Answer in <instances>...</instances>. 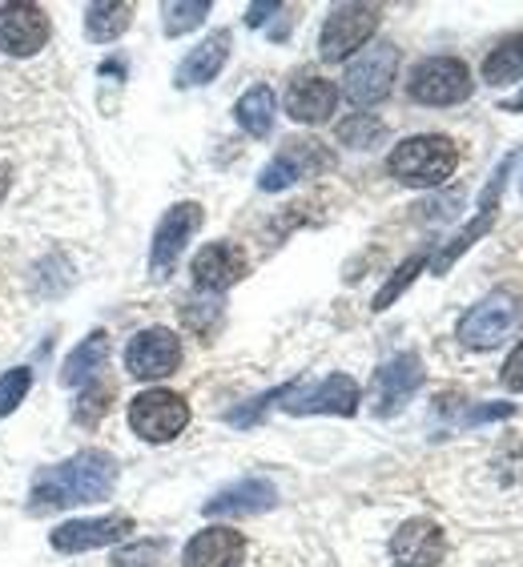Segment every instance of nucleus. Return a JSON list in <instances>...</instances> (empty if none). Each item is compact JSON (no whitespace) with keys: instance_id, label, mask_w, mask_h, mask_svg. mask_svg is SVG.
I'll return each instance as SVG.
<instances>
[{"instance_id":"f257e3e1","label":"nucleus","mask_w":523,"mask_h":567,"mask_svg":"<svg viewBox=\"0 0 523 567\" xmlns=\"http://www.w3.org/2000/svg\"><path fill=\"white\" fill-rule=\"evenodd\" d=\"M117 487V458L110 451H81V455L41 471L29 492V512H61L76 503H101L110 499Z\"/></svg>"},{"instance_id":"f03ea898","label":"nucleus","mask_w":523,"mask_h":567,"mask_svg":"<svg viewBox=\"0 0 523 567\" xmlns=\"http://www.w3.org/2000/svg\"><path fill=\"white\" fill-rule=\"evenodd\" d=\"M459 165V150L451 137L443 133H419V137H407L391 150L387 157V169H391L394 182L414 189H431L443 186Z\"/></svg>"},{"instance_id":"7ed1b4c3","label":"nucleus","mask_w":523,"mask_h":567,"mask_svg":"<svg viewBox=\"0 0 523 567\" xmlns=\"http://www.w3.org/2000/svg\"><path fill=\"white\" fill-rule=\"evenodd\" d=\"M523 322V302L512 290H491L488 298L471 306L468 315L459 318L455 339L468 350H495L500 342H507Z\"/></svg>"},{"instance_id":"20e7f679","label":"nucleus","mask_w":523,"mask_h":567,"mask_svg":"<svg viewBox=\"0 0 523 567\" xmlns=\"http://www.w3.org/2000/svg\"><path fill=\"white\" fill-rule=\"evenodd\" d=\"M407 93L419 105H459L471 97V69L459 56H427L414 65Z\"/></svg>"},{"instance_id":"39448f33","label":"nucleus","mask_w":523,"mask_h":567,"mask_svg":"<svg viewBox=\"0 0 523 567\" xmlns=\"http://www.w3.org/2000/svg\"><path fill=\"white\" fill-rule=\"evenodd\" d=\"M394 73H399V49H394L391 41H379V44H371V49H362L347 65L342 93H347L355 105H379V101L391 93Z\"/></svg>"},{"instance_id":"423d86ee","label":"nucleus","mask_w":523,"mask_h":567,"mask_svg":"<svg viewBox=\"0 0 523 567\" xmlns=\"http://www.w3.org/2000/svg\"><path fill=\"white\" fill-rule=\"evenodd\" d=\"M130 426L145 443H170L189 426V403L174 391H142L130 403Z\"/></svg>"},{"instance_id":"0eeeda50","label":"nucleus","mask_w":523,"mask_h":567,"mask_svg":"<svg viewBox=\"0 0 523 567\" xmlns=\"http://www.w3.org/2000/svg\"><path fill=\"white\" fill-rule=\"evenodd\" d=\"M379 21H382L379 4H338V9H330L327 24H322V37H318L322 61H347L355 49H362V44L371 41Z\"/></svg>"},{"instance_id":"6e6552de","label":"nucleus","mask_w":523,"mask_h":567,"mask_svg":"<svg viewBox=\"0 0 523 567\" xmlns=\"http://www.w3.org/2000/svg\"><path fill=\"white\" fill-rule=\"evenodd\" d=\"M515 162H520V150L507 153V157H503V162H500V169L491 174L488 189H483V197H480V214H475V218H471L468 226L459 229L455 238H451L448 246H443V250L435 254V274H448L451 266H455L459 258H463V254H468L471 246H475V241H480L483 234H488V229L495 226V209H500L503 182H507V174H512V165H515Z\"/></svg>"},{"instance_id":"1a4fd4ad","label":"nucleus","mask_w":523,"mask_h":567,"mask_svg":"<svg viewBox=\"0 0 523 567\" xmlns=\"http://www.w3.org/2000/svg\"><path fill=\"white\" fill-rule=\"evenodd\" d=\"M197 226H202V206H197V202H177V206L157 221L153 246H150L153 278H170V270L177 266V258L186 250V241L197 234Z\"/></svg>"},{"instance_id":"9d476101","label":"nucleus","mask_w":523,"mask_h":567,"mask_svg":"<svg viewBox=\"0 0 523 567\" xmlns=\"http://www.w3.org/2000/svg\"><path fill=\"white\" fill-rule=\"evenodd\" d=\"M53 33L49 12L33 0H17V4H0V53L9 56H33L44 49Z\"/></svg>"},{"instance_id":"9b49d317","label":"nucleus","mask_w":523,"mask_h":567,"mask_svg":"<svg viewBox=\"0 0 523 567\" xmlns=\"http://www.w3.org/2000/svg\"><path fill=\"white\" fill-rule=\"evenodd\" d=\"M125 367L133 379H170L182 367V339L165 327L142 330L125 347Z\"/></svg>"},{"instance_id":"f8f14e48","label":"nucleus","mask_w":523,"mask_h":567,"mask_svg":"<svg viewBox=\"0 0 523 567\" xmlns=\"http://www.w3.org/2000/svg\"><path fill=\"white\" fill-rule=\"evenodd\" d=\"M286 411L290 415H355L359 411V382L350 374H330L310 391H295L286 394Z\"/></svg>"},{"instance_id":"ddd939ff","label":"nucleus","mask_w":523,"mask_h":567,"mask_svg":"<svg viewBox=\"0 0 523 567\" xmlns=\"http://www.w3.org/2000/svg\"><path fill=\"white\" fill-rule=\"evenodd\" d=\"M419 386H423V362H419V354L407 350V354L387 359L375 371V415L387 419L394 411H403V403Z\"/></svg>"},{"instance_id":"4468645a","label":"nucleus","mask_w":523,"mask_h":567,"mask_svg":"<svg viewBox=\"0 0 523 567\" xmlns=\"http://www.w3.org/2000/svg\"><path fill=\"white\" fill-rule=\"evenodd\" d=\"M330 165V153L322 150L318 142H306V137H295V142H286V150L278 157L266 162V169L258 174V186L266 194H278V189L295 186L298 177L315 174V169H327Z\"/></svg>"},{"instance_id":"2eb2a0df","label":"nucleus","mask_w":523,"mask_h":567,"mask_svg":"<svg viewBox=\"0 0 523 567\" xmlns=\"http://www.w3.org/2000/svg\"><path fill=\"white\" fill-rule=\"evenodd\" d=\"M448 556V535L435 519H407L391 539V559L399 567H439Z\"/></svg>"},{"instance_id":"dca6fc26","label":"nucleus","mask_w":523,"mask_h":567,"mask_svg":"<svg viewBox=\"0 0 523 567\" xmlns=\"http://www.w3.org/2000/svg\"><path fill=\"white\" fill-rule=\"evenodd\" d=\"M189 270H194L197 290L222 295V290H229V286L246 274V254H242V246H234V241H209V246L197 250Z\"/></svg>"},{"instance_id":"f3484780","label":"nucleus","mask_w":523,"mask_h":567,"mask_svg":"<svg viewBox=\"0 0 523 567\" xmlns=\"http://www.w3.org/2000/svg\"><path fill=\"white\" fill-rule=\"evenodd\" d=\"M133 532L130 515H101V519H73V524H61L53 532V547L76 556V551H93V547H110L117 544L121 535Z\"/></svg>"},{"instance_id":"a211bd4d","label":"nucleus","mask_w":523,"mask_h":567,"mask_svg":"<svg viewBox=\"0 0 523 567\" xmlns=\"http://www.w3.org/2000/svg\"><path fill=\"white\" fill-rule=\"evenodd\" d=\"M274 503H278V487L270 480H238L222 487L214 499H206L202 512L209 519H234V515H258V512H270Z\"/></svg>"},{"instance_id":"6ab92c4d","label":"nucleus","mask_w":523,"mask_h":567,"mask_svg":"<svg viewBox=\"0 0 523 567\" xmlns=\"http://www.w3.org/2000/svg\"><path fill=\"white\" fill-rule=\"evenodd\" d=\"M335 101H338V89L335 81L318 73H298L286 89V113L302 125H322V121L335 113Z\"/></svg>"},{"instance_id":"aec40b11","label":"nucleus","mask_w":523,"mask_h":567,"mask_svg":"<svg viewBox=\"0 0 523 567\" xmlns=\"http://www.w3.org/2000/svg\"><path fill=\"white\" fill-rule=\"evenodd\" d=\"M242 559H246V539L234 527H206L182 551L186 567H242Z\"/></svg>"},{"instance_id":"412c9836","label":"nucleus","mask_w":523,"mask_h":567,"mask_svg":"<svg viewBox=\"0 0 523 567\" xmlns=\"http://www.w3.org/2000/svg\"><path fill=\"white\" fill-rule=\"evenodd\" d=\"M226 56H229V33L226 29H218V33H209L197 49H189V56L177 65V73H174V85L177 89L209 85V81L222 73Z\"/></svg>"},{"instance_id":"4be33fe9","label":"nucleus","mask_w":523,"mask_h":567,"mask_svg":"<svg viewBox=\"0 0 523 567\" xmlns=\"http://www.w3.org/2000/svg\"><path fill=\"white\" fill-rule=\"evenodd\" d=\"M105 359H110V334H105V330H93V334L81 339V347L65 359V367H61V382H65V386L93 382V374L105 367Z\"/></svg>"},{"instance_id":"5701e85b","label":"nucleus","mask_w":523,"mask_h":567,"mask_svg":"<svg viewBox=\"0 0 523 567\" xmlns=\"http://www.w3.org/2000/svg\"><path fill=\"white\" fill-rule=\"evenodd\" d=\"M274 113H278V101H274L270 85H254L242 93V101L234 105V117L250 137H270L274 130Z\"/></svg>"},{"instance_id":"b1692460","label":"nucleus","mask_w":523,"mask_h":567,"mask_svg":"<svg viewBox=\"0 0 523 567\" xmlns=\"http://www.w3.org/2000/svg\"><path fill=\"white\" fill-rule=\"evenodd\" d=\"M133 24V4L125 0H98V4H89L85 9V33L89 41H117L125 29Z\"/></svg>"},{"instance_id":"393cba45","label":"nucleus","mask_w":523,"mask_h":567,"mask_svg":"<svg viewBox=\"0 0 523 567\" xmlns=\"http://www.w3.org/2000/svg\"><path fill=\"white\" fill-rule=\"evenodd\" d=\"M520 76H523V33H515L488 53V61H483V81H488V85H512Z\"/></svg>"},{"instance_id":"a878e982","label":"nucleus","mask_w":523,"mask_h":567,"mask_svg":"<svg viewBox=\"0 0 523 567\" xmlns=\"http://www.w3.org/2000/svg\"><path fill=\"white\" fill-rule=\"evenodd\" d=\"M113 394H117V386L113 382H89L85 391H81V399H76L73 406V419L81 426H98L101 419L110 415V406H113Z\"/></svg>"},{"instance_id":"bb28decb","label":"nucleus","mask_w":523,"mask_h":567,"mask_svg":"<svg viewBox=\"0 0 523 567\" xmlns=\"http://www.w3.org/2000/svg\"><path fill=\"white\" fill-rule=\"evenodd\" d=\"M382 137H387V125L375 113H355V117L338 121V142L350 145V150H371Z\"/></svg>"},{"instance_id":"cd10ccee","label":"nucleus","mask_w":523,"mask_h":567,"mask_svg":"<svg viewBox=\"0 0 523 567\" xmlns=\"http://www.w3.org/2000/svg\"><path fill=\"white\" fill-rule=\"evenodd\" d=\"M162 12L165 37H186L189 29H197L209 17V0H177V4H162Z\"/></svg>"},{"instance_id":"c85d7f7f","label":"nucleus","mask_w":523,"mask_h":567,"mask_svg":"<svg viewBox=\"0 0 523 567\" xmlns=\"http://www.w3.org/2000/svg\"><path fill=\"white\" fill-rule=\"evenodd\" d=\"M423 266H427V258H423V254H414V258H407V262L399 266V270H394L391 278H387V286H382L379 295H375V310H387V306H391L394 298L403 295L407 286H411L414 278H419V274H423Z\"/></svg>"},{"instance_id":"c756f323","label":"nucleus","mask_w":523,"mask_h":567,"mask_svg":"<svg viewBox=\"0 0 523 567\" xmlns=\"http://www.w3.org/2000/svg\"><path fill=\"white\" fill-rule=\"evenodd\" d=\"M165 539H137V544H125L113 551V567H153L162 559Z\"/></svg>"},{"instance_id":"7c9ffc66","label":"nucleus","mask_w":523,"mask_h":567,"mask_svg":"<svg viewBox=\"0 0 523 567\" xmlns=\"http://www.w3.org/2000/svg\"><path fill=\"white\" fill-rule=\"evenodd\" d=\"M29 386H33V371H29V367H17V371H9L0 379V419L12 415V411L24 403Z\"/></svg>"},{"instance_id":"2f4dec72","label":"nucleus","mask_w":523,"mask_h":567,"mask_svg":"<svg viewBox=\"0 0 523 567\" xmlns=\"http://www.w3.org/2000/svg\"><path fill=\"white\" fill-rule=\"evenodd\" d=\"M503 386H507V391H515V394H523V342L520 347L512 350V359L503 362Z\"/></svg>"},{"instance_id":"473e14b6","label":"nucleus","mask_w":523,"mask_h":567,"mask_svg":"<svg viewBox=\"0 0 523 567\" xmlns=\"http://www.w3.org/2000/svg\"><path fill=\"white\" fill-rule=\"evenodd\" d=\"M512 415V403H495V406H475V411H471L468 419H463V423H491V419H507Z\"/></svg>"},{"instance_id":"72a5a7b5","label":"nucleus","mask_w":523,"mask_h":567,"mask_svg":"<svg viewBox=\"0 0 523 567\" xmlns=\"http://www.w3.org/2000/svg\"><path fill=\"white\" fill-rule=\"evenodd\" d=\"M278 9H283L278 0H262V4H250V12H246V24H250V29H258V24H266V17H270V12H278Z\"/></svg>"},{"instance_id":"f704fd0d","label":"nucleus","mask_w":523,"mask_h":567,"mask_svg":"<svg viewBox=\"0 0 523 567\" xmlns=\"http://www.w3.org/2000/svg\"><path fill=\"white\" fill-rule=\"evenodd\" d=\"M9 186H12V169L4 162H0V202H4V194H9Z\"/></svg>"},{"instance_id":"c9c22d12","label":"nucleus","mask_w":523,"mask_h":567,"mask_svg":"<svg viewBox=\"0 0 523 567\" xmlns=\"http://www.w3.org/2000/svg\"><path fill=\"white\" fill-rule=\"evenodd\" d=\"M503 113H523V93H515L512 101H503Z\"/></svg>"}]
</instances>
